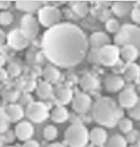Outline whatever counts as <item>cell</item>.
<instances>
[{
    "label": "cell",
    "mask_w": 140,
    "mask_h": 147,
    "mask_svg": "<svg viewBox=\"0 0 140 147\" xmlns=\"http://www.w3.org/2000/svg\"><path fill=\"white\" fill-rule=\"evenodd\" d=\"M89 41L78 26L59 23L45 31L42 38L44 55L53 65L70 68L78 65L87 55Z\"/></svg>",
    "instance_id": "6da1fadb"
},
{
    "label": "cell",
    "mask_w": 140,
    "mask_h": 147,
    "mask_svg": "<svg viewBox=\"0 0 140 147\" xmlns=\"http://www.w3.org/2000/svg\"><path fill=\"white\" fill-rule=\"evenodd\" d=\"M123 110L113 99L101 97L92 105V117L98 124L114 127L123 117Z\"/></svg>",
    "instance_id": "7a4b0ae2"
},
{
    "label": "cell",
    "mask_w": 140,
    "mask_h": 147,
    "mask_svg": "<svg viewBox=\"0 0 140 147\" xmlns=\"http://www.w3.org/2000/svg\"><path fill=\"white\" fill-rule=\"evenodd\" d=\"M114 41L117 45H132L140 48V28L133 24H124L116 34Z\"/></svg>",
    "instance_id": "3957f363"
},
{
    "label": "cell",
    "mask_w": 140,
    "mask_h": 147,
    "mask_svg": "<svg viewBox=\"0 0 140 147\" xmlns=\"http://www.w3.org/2000/svg\"><path fill=\"white\" fill-rule=\"evenodd\" d=\"M65 140L70 147H85L89 142V131L83 124L74 123L66 130Z\"/></svg>",
    "instance_id": "277c9868"
},
{
    "label": "cell",
    "mask_w": 140,
    "mask_h": 147,
    "mask_svg": "<svg viewBox=\"0 0 140 147\" xmlns=\"http://www.w3.org/2000/svg\"><path fill=\"white\" fill-rule=\"evenodd\" d=\"M38 19L43 26L51 28L60 22L61 11L54 6H43L38 11Z\"/></svg>",
    "instance_id": "5b68a950"
},
{
    "label": "cell",
    "mask_w": 140,
    "mask_h": 147,
    "mask_svg": "<svg viewBox=\"0 0 140 147\" xmlns=\"http://www.w3.org/2000/svg\"><path fill=\"white\" fill-rule=\"evenodd\" d=\"M25 114L30 121L36 122V123L43 122L49 116V112L47 107L44 105L43 102H39V101L29 103L27 105Z\"/></svg>",
    "instance_id": "8992f818"
},
{
    "label": "cell",
    "mask_w": 140,
    "mask_h": 147,
    "mask_svg": "<svg viewBox=\"0 0 140 147\" xmlns=\"http://www.w3.org/2000/svg\"><path fill=\"white\" fill-rule=\"evenodd\" d=\"M120 55L119 48L115 45H107L99 49L100 65L112 67L118 62Z\"/></svg>",
    "instance_id": "52a82bcc"
},
{
    "label": "cell",
    "mask_w": 140,
    "mask_h": 147,
    "mask_svg": "<svg viewBox=\"0 0 140 147\" xmlns=\"http://www.w3.org/2000/svg\"><path fill=\"white\" fill-rule=\"evenodd\" d=\"M7 43L9 46L15 50H22L28 45L29 39L23 34L21 29H13V30L7 34Z\"/></svg>",
    "instance_id": "ba28073f"
},
{
    "label": "cell",
    "mask_w": 140,
    "mask_h": 147,
    "mask_svg": "<svg viewBox=\"0 0 140 147\" xmlns=\"http://www.w3.org/2000/svg\"><path fill=\"white\" fill-rule=\"evenodd\" d=\"M21 30L28 39H32L39 32V25L37 19L30 14L24 15L21 19Z\"/></svg>",
    "instance_id": "9c48e42d"
},
{
    "label": "cell",
    "mask_w": 140,
    "mask_h": 147,
    "mask_svg": "<svg viewBox=\"0 0 140 147\" xmlns=\"http://www.w3.org/2000/svg\"><path fill=\"white\" fill-rule=\"evenodd\" d=\"M92 108V100L88 94L80 92V93L75 94L72 99V109L76 112V113L83 114L86 113Z\"/></svg>",
    "instance_id": "30bf717a"
},
{
    "label": "cell",
    "mask_w": 140,
    "mask_h": 147,
    "mask_svg": "<svg viewBox=\"0 0 140 147\" xmlns=\"http://www.w3.org/2000/svg\"><path fill=\"white\" fill-rule=\"evenodd\" d=\"M138 98L136 92L131 89H126L120 92L119 96H118V101H119V105L121 108L124 109H132L134 107L138 101Z\"/></svg>",
    "instance_id": "8fae6325"
},
{
    "label": "cell",
    "mask_w": 140,
    "mask_h": 147,
    "mask_svg": "<svg viewBox=\"0 0 140 147\" xmlns=\"http://www.w3.org/2000/svg\"><path fill=\"white\" fill-rule=\"evenodd\" d=\"M15 135L20 141H27L34 135V126L27 121L20 122L15 127Z\"/></svg>",
    "instance_id": "7c38bea8"
},
{
    "label": "cell",
    "mask_w": 140,
    "mask_h": 147,
    "mask_svg": "<svg viewBox=\"0 0 140 147\" xmlns=\"http://www.w3.org/2000/svg\"><path fill=\"white\" fill-rule=\"evenodd\" d=\"M110 38L107 34L101 32V31H97L91 34V37L89 39V45L92 48L100 49L107 45H110Z\"/></svg>",
    "instance_id": "4fadbf2b"
},
{
    "label": "cell",
    "mask_w": 140,
    "mask_h": 147,
    "mask_svg": "<svg viewBox=\"0 0 140 147\" xmlns=\"http://www.w3.org/2000/svg\"><path fill=\"white\" fill-rule=\"evenodd\" d=\"M124 86V80L121 76L118 75H110L106 78L105 82V87H106L108 92L111 93H116L120 91Z\"/></svg>",
    "instance_id": "5bb4252c"
},
{
    "label": "cell",
    "mask_w": 140,
    "mask_h": 147,
    "mask_svg": "<svg viewBox=\"0 0 140 147\" xmlns=\"http://www.w3.org/2000/svg\"><path fill=\"white\" fill-rule=\"evenodd\" d=\"M132 4L133 2H129V1H115L112 3V11L117 17H124L133 9Z\"/></svg>",
    "instance_id": "9a60e30c"
},
{
    "label": "cell",
    "mask_w": 140,
    "mask_h": 147,
    "mask_svg": "<svg viewBox=\"0 0 140 147\" xmlns=\"http://www.w3.org/2000/svg\"><path fill=\"white\" fill-rule=\"evenodd\" d=\"M55 96L62 105H67L73 99L72 90L67 86H59L55 89Z\"/></svg>",
    "instance_id": "2e32d148"
},
{
    "label": "cell",
    "mask_w": 140,
    "mask_h": 147,
    "mask_svg": "<svg viewBox=\"0 0 140 147\" xmlns=\"http://www.w3.org/2000/svg\"><path fill=\"white\" fill-rule=\"evenodd\" d=\"M107 133L103 128L94 127L89 133V140L95 145H103L107 141Z\"/></svg>",
    "instance_id": "e0dca14e"
},
{
    "label": "cell",
    "mask_w": 140,
    "mask_h": 147,
    "mask_svg": "<svg viewBox=\"0 0 140 147\" xmlns=\"http://www.w3.org/2000/svg\"><path fill=\"white\" fill-rule=\"evenodd\" d=\"M99 85V82L98 79L95 76L91 75V74H85L80 80V88L83 89L84 91H93L98 87Z\"/></svg>",
    "instance_id": "ac0fdd59"
},
{
    "label": "cell",
    "mask_w": 140,
    "mask_h": 147,
    "mask_svg": "<svg viewBox=\"0 0 140 147\" xmlns=\"http://www.w3.org/2000/svg\"><path fill=\"white\" fill-rule=\"evenodd\" d=\"M44 2L42 1H16V7L25 13H34L41 9V5Z\"/></svg>",
    "instance_id": "d6986e66"
},
{
    "label": "cell",
    "mask_w": 140,
    "mask_h": 147,
    "mask_svg": "<svg viewBox=\"0 0 140 147\" xmlns=\"http://www.w3.org/2000/svg\"><path fill=\"white\" fill-rule=\"evenodd\" d=\"M6 114L11 119V122H17L24 117V111L20 105H11L6 109Z\"/></svg>",
    "instance_id": "ffe728a7"
},
{
    "label": "cell",
    "mask_w": 140,
    "mask_h": 147,
    "mask_svg": "<svg viewBox=\"0 0 140 147\" xmlns=\"http://www.w3.org/2000/svg\"><path fill=\"white\" fill-rule=\"evenodd\" d=\"M60 71L57 70L54 66H46L45 69L43 70V77L45 82L49 84H54L60 79Z\"/></svg>",
    "instance_id": "44dd1931"
},
{
    "label": "cell",
    "mask_w": 140,
    "mask_h": 147,
    "mask_svg": "<svg viewBox=\"0 0 140 147\" xmlns=\"http://www.w3.org/2000/svg\"><path fill=\"white\" fill-rule=\"evenodd\" d=\"M124 77L129 82H139L140 79V67L136 64H129L124 70Z\"/></svg>",
    "instance_id": "7402d4cb"
},
{
    "label": "cell",
    "mask_w": 140,
    "mask_h": 147,
    "mask_svg": "<svg viewBox=\"0 0 140 147\" xmlns=\"http://www.w3.org/2000/svg\"><path fill=\"white\" fill-rule=\"evenodd\" d=\"M120 54L124 61H126L128 63H132L138 57V49L132 45L123 46L120 50Z\"/></svg>",
    "instance_id": "603a6c76"
},
{
    "label": "cell",
    "mask_w": 140,
    "mask_h": 147,
    "mask_svg": "<svg viewBox=\"0 0 140 147\" xmlns=\"http://www.w3.org/2000/svg\"><path fill=\"white\" fill-rule=\"evenodd\" d=\"M53 89L51 84L47 82H41L37 87V95L41 99H49L52 96Z\"/></svg>",
    "instance_id": "cb8c5ba5"
},
{
    "label": "cell",
    "mask_w": 140,
    "mask_h": 147,
    "mask_svg": "<svg viewBox=\"0 0 140 147\" xmlns=\"http://www.w3.org/2000/svg\"><path fill=\"white\" fill-rule=\"evenodd\" d=\"M68 111L63 105H59L51 112V119L57 123H64L68 119Z\"/></svg>",
    "instance_id": "d4e9b609"
},
{
    "label": "cell",
    "mask_w": 140,
    "mask_h": 147,
    "mask_svg": "<svg viewBox=\"0 0 140 147\" xmlns=\"http://www.w3.org/2000/svg\"><path fill=\"white\" fill-rule=\"evenodd\" d=\"M70 4H71V9H73V11L80 17H85L89 13L88 2H85V1H71Z\"/></svg>",
    "instance_id": "484cf974"
},
{
    "label": "cell",
    "mask_w": 140,
    "mask_h": 147,
    "mask_svg": "<svg viewBox=\"0 0 140 147\" xmlns=\"http://www.w3.org/2000/svg\"><path fill=\"white\" fill-rule=\"evenodd\" d=\"M11 119L7 116L5 111L0 110V134H4L9 130Z\"/></svg>",
    "instance_id": "4316f807"
},
{
    "label": "cell",
    "mask_w": 140,
    "mask_h": 147,
    "mask_svg": "<svg viewBox=\"0 0 140 147\" xmlns=\"http://www.w3.org/2000/svg\"><path fill=\"white\" fill-rule=\"evenodd\" d=\"M126 140L120 135H115L108 141V147H126Z\"/></svg>",
    "instance_id": "83f0119b"
},
{
    "label": "cell",
    "mask_w": 140,
    "mask_h": 147,
    "mask_svg": "<svg viewBox=\"0 0 140 147\" xmlns=\"http://www.w3.org/2000/svg\"><path fill=\"white\" fill-rule=\"evenodd\" d=\"M43 137L48 140V141H53L54 139H57V129L53 125H48L44 127L43 129Z\"/></svg>",
    "instance_id": "f1b7e54d"
},
{
    "label": "cell",
    "mask_w": 140,
    "mask_h": 147,
    "mask_svg": "<svg viewBox=\"0 0 140 147\" xmlns=\"http://www.w3.org/2000/svg\"><path fill=\"white\" fill-rule=\"evenodd\" d=\"M118 126L122 133H130L133 129V122L128 118H121L118 122Z\"/></svg>",
    "instance_id": "f546056e"
},
{
    "label": "cell",
    "mask_w": 140,
    "mask_h": 147,
    "mask_svg": "<svg viewBox=\"0 0 140 147\" xmlns=\"http://www.w3.org/2000/svg\"><path fill=\"white\" fill-rule=\"evenodd\" d=\"M106 28L109 32H112V34H117L120 29V25H119V23H118L117 20L109 19L106 23Z\"/></svg>",
    "instance_id": "4dcf8cb0"
},
{
    "label": "cell",
    "mask_w": 140,
    "mask_h": 147,
    "mask_svg": "<svg viewBox=\"0 0 140 147\" xmlns=\"http://www.w3.org/2000/svg\"><path fill=\"white\" fill-rule=\"evenodd\" d=\"M13 20H14V17H13L11 13H9V11H3L0 13V24L1 25L3 26L9 25L13 22Z\"/></svg>",
    "instance_id": "1f68e13d"
},
{
    "label": "cell",
    "mask_w": 140,
    "mask_h": 147,
    "mask_svg": "<svg viewBox=\"0 0 140 147\" xmlns=\"http://www.w3.org/2000/svg\"><path fill=\"white\" fill-rule=\"evenodd\" d=\"M88 59H89V62H91L92 64H100L99 49L92 48L91 51H90L88 54Z\"/></svg>",
    "instance_id": "d6a6232c"
},
{
    "label": "cell",
    "mask_w": 140,
    "mask_h": 147,
    "mask_svg": "<svg viewBox=\"0 0 140 147\" xmlns=\"http://www.w3.org/2000/svg\"><path fill=\"white\" fill-rule=\"evenodd\" d=\"M129 115L136 120H140V98H138L137 103L129 110Z\"/></svg>",
    "instance_id": "836d02e7"
},
{
    "label": "cell",
    "mask_w": 140,
    "mask_h": 147,
    "mask_svg": "<svg viewBox=\"0 0 140 147\" xmlns=\"http://www.w3.org/2000/svg\"><path fill=\"white\" fill-rule=\"evenodd\" d=\"M18 96H19V93H18V91H11V90H9L6 91V92H4V94H3V97H4V99H5L6 101L9 102H14L16 101L18 99Z\"/></svg>",
    "instance_id": "e575fe53"
},
{
    "label": "cell",
    "mask_w": 140,
    "mask_h": 147,
    "mask_svg": "<svg viewBox=\"0 0 140 147\" xmlns=\"http://www.w3.org/2000/svg\"><path fill=\"white\" fill-rule=\"evenodd\" d=\"M7 72L9 73V75L13 77H17L20 75L21 73V68L20 66L17 65V64H11L9 66V69H7Z\"/></svg>",
    "instance_id": "d590c367"
},
{
    "label": "cell",
    "mask_w": 140,
    "mask_h": 147,
    "mask_svg": "<svg viewBox=\"0 0 140 147\" xmlns=\"http://www.w3.org/2000/svg\"><path fill=\"white\" fill-rule=\"evenodd\" d=\"M131 15L133 21L136 22L137 24H140V7H135V9H132Z\"/></svg>",
    "instance_id": "8d00e7d4"
},
{
    "label": "cell",
    "mask_w": 140,
    "mask_h": 147,
    "mask_svg": "<svg viewBox=\"0 0 140 147\" xmlns=\"http://www.w3.org/2000/svg\"><path fill=\"white\" fill-rule=\"evenodd\" d=\"M15 137H16L15 133H11V131H9V130H7V131H5V133L3 134V138H4V141H5L6 143H11V142H14Z\"/></svg>",
    "instance_id": "74e56055"
},
{
    "label": "cell",
    "mask_w": 140,
    "mask_h": 147,
    "mask_svg": "<svg viewBox=\"0 0 140 147\" xmlns=\"http://www.w3.org/2000/svg\"><path fill=\"white\" fill-rule=\"evenodd\" d=\"M23 147H40V144L34 140H27L23 144Z\"/></svg>",
    "instance_id": "f35d334b"
},
{
    "label": "cell",
    "mask_w": 140,
    "mask_h": 147,
    "mask_svg": "<svg viewBox=\"0 0 140 147\" xmlns=\"http://www.w3.org/2000/svg\"><path fill=\"white\" fill-rule=\"evenodd\" d=\"M11 6V1H5V0H0V9H6Z\"/></svg>",
    "instance_id": "ab89813d"
},
{
    "label": "cell",
    "mask_w": 140,
    "mask_h": 147,
    "mask_svg": "<svg viewBox=\"0 0 140 147\" xmlns=\"http://www.w3.org/2000/svg\"><path fill=\"white\" fill-rule=\"evenodd\" d=\"M5 39L6 38H5V34H4V31L0 29V46L3 45V43H4Z\"/></svg>",
    "instance_id": "60d3db41"
},
{
    "label": "cell",
    "mask_w": 140,
    "mask_h": 147,
    "mask_svg": "<svg viewBox=\"0 0 140 147\" xmlns=\"http://www.w3.org/2000/svg\"><path fill=\"white\" fill-rule=\"evenodd\" d=\"M6 78V72L4 70H0V80Z\"/></svg>",
    "instance_id": "b9f144b4"
},
{
    "label": "cell",
    "mask_w": 140,
    "mask_h": 147,
    "mask_svg": "<svg viewBox=\"0 0 140 147\" xmlns=\"http://www.w3.org/2000/svg\"><path fill=\"white\" fill-rule=\"evenodd\" d=\"M47 147H66V146H64L63 144H60V143H53V144L48 145Z\"/></svg>",
    "instance_id": "7bdbcfd3"
},
{
    "label": "cell",
    "mask_w": 140,
    "mask_h": 147,
    "mask_svg": "<svg viewBox=\"0 0 140 147\" xmlns=\"http://www.w3.org/2000/svg\"><path fill=\"white\" fill-rule=\"evenodd\" d=\"M4 64H5V59H4L2 55H0V68H1Z\"/></svg>",
    "instance_id": "ee69618b"
},
{
    "label": "cell",
    "mask_w": 140,
    "mask_h": 147,
    "mask_svg": "<svg viewBox=\"0 0 140 147\" xmlns=\"http://www.w3.org/2000/svg\"><path fill=\"white\" fill-rule=\"evenodd\" d=\"M4 138L3 136H0V147H4Z\"/></svg>",
    "instance_id": "f6af8a7d"
},
{
    "label": "cell",
    "mask_w": 140,
    "mask_h": 147,
    "mask_svg": "<svg viewBox=\"0 0 140 147\" xmlns=\"http://www.w3.org/2000/svg\"><path fill=\"white\" fill-rule=\"evenodd\" d=\"M131 147H140V146H138V145H133V146H131Z\"/></svg>",
    "instance_id": "bcb514c9"
},
{
    "label": "cell",
    "mask_w": 140,
    "mask_h": 147,
    "mask_svg": "<svg viewBox=\"0 0 140 147\" xmlns=\"http://www.w3.org/2000/svg\"><path fill=\"white\" fill-rule=\"evenodd\" d=\"M7 147H13V146H7Z\"/></svg>",
    "instance_id": "7dc6e473"
}]
</instances>
